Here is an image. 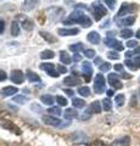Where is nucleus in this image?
Wrapping results in <instances>:
<instances>
[{
  "instance_id": "1",
  "label": "nucleus",
  "mask_w": 140,
  "mask_h": 146,
  "mask_svg": "<svg viewBox=\"0 0 140 146\" xmlns=\"http://www.w3.org/2000/svg\"><path fill=\"white\" fill-rule=\"evenodd\" d=\"M70 22L79 23V25H82V27H84V28H88V27L92 26V20H90V18L80 10H74L71 13L70 15Z\"/></svg>"
},
{
  "instance_id": "2",
  "label": "nucleus",
  "mask_w": 140,
  "mask_h": 146,
  "mask_svg": "<svg viewBox=\"0 0 140 146\" xmlns=\"http://www.w3.org/2000/svg\"><path fill=\"white\" fill-rule=\"evenodd\" d=\"M92 11H93V15H94V18L95 21H100L104 16H106L107 13V10L106 7L102 5L100 1H95L92 4Z\"/></svg>"
},
{
  "instance_id": "3",
  "label": "nucleus",
  "mask_w": 140,
  "mask_h": 146,
  "mask_svg": "<svg viewBox=\"0 0 140 146\" xmlns=\"http://www.w3.org/2000/svg\"><path fill=\"white\" fill-rule=\"evenodd\" d=\"M105 88H106V82H105V78L101 73H99L95 77V82H94V91L96 94H102L105 91Z\"/></svg>"
},
{
  "instance_id": "4",
  "label": "nucleus",
  "mask_w": 140,
  "mask_h": 146,
  "mask_svg": "<svg viewBox=\"0 0 140 146\" xmlns=\"http://www.w3.org/2000/svg\"><path fill=\"white\" fill-rule=\"evenodd\" d=\"M137 4H128V3H123L121 5V9H119V11L118 13H117V16L116 17H122V16H124V15H128V13H132L134 12L135 10H137Z\"/></svg>"
},
{
  "instance_id": "5",
  "label": "nucleus",
  "mask_w": 140,
  "mask_h": 146,
  "mask_svg": "<svg viewBox=\"0 0 140 146\" xmlns=\"http://www.w3.org/2000/svg\"><path fill=\"white\" fill-rule=\"evenodd\" d=\"M40 68H42L43 71L46 72L50 77H54V78H57V77L60 76V73L55 71V65H54V63H51V62L42 63V65H40Z\"/></svg>"
},
{
  "instance_id": "6",
  "label": "nucleus",
  "mask_w": 140,
  "mask_h": 146,
  "mask_svg": "<svg viewBox=\"0 0 140 146\" xmlns=\"http://www.w3.org/2000/svg\"><path fill=\"white\" fill-rule=\"evenodd\" d=\"M1 127L7 129L9 131H11V133L16 134V135H21L22 134V130L20 129L19 127H17L13 122H10V121H3L1 122Z\"/></svg>"
},
{
  "instance_id": "7",
  "label": "nucleus",
  "mask_w": 140,
  "mask_h": 146,
  "mask_svg": "<svg viewBox=\"0 0 140 146\" xmlns=\"http://www.w3.org/2000/svg\"><path fill=\"white\" fill-rule=\"evenodd\" d=\"M107 80H108V84H110L112 88L115 89H122L123 88V84H122L121 79L118 78V76L115 74V73H110L107 77Z\"/></svg>"
},
{
  "instance_id": "8",
  "label": "nucleus",
  "mask_w": 140,
  "mask_h": 146,
  "mask_svg": "<svg viewBox=\"0 0 140 146\" xmlns=\"http://www.w3.org/2000/svg\"><path fill=\"white\" fill-rule=\"evenodd\" d=\"M82 71H83V77L85 82H90V79H92V74H93V67H92V63L85 61L82 63Z\"/></svg>"
},
{
  "instance_id": "9",
  "label": "nucleus",
  "mask_w": 140,
  "mask_h": 146,
  "mask_svg": "<svg viewBox=\"0 0 140 146\" xmlns=\"http://www.w3.org/2000/svg\"><path fill=\"white\" fill-rule=\"evenodd\" d=\"M64 15V10L58 7H51L48 10V17L52 21H58L61 18V16Z\"/></svg>"
},
{
  "instance_id": "10",
  "label": "nucleus",
  "mask_w": 140,
  "mask_h": 146,
  "mask_svg": "<svg viewBox=\"0 0 140 146\" xmlns=\"http://www.w3.org/2000/svg\"><path fill=\"white\" fill-rule=\"evenodd\" d=\"M105 44L107 45V46L115 49L116 51H122V50L124 49L123 44H122L119 40H116L115 38H106L105 39Z\"/></svg>"
},
{
  "instance_id": "11",
  "label": "nucleus",
  "mask_w": 140,
  "mask_h": 146,
  "mask_svg": "<svg viewBox=\"0 0 140 146\" xmlns=\"http://www.w3.org/2000/svg\"><path fill=\"white\" fill-rule=\"evenodd\" d=\"M10 78L12 80V83L21 84V83H23V80H25V74H23V72L20 71V70H13L11 72Z\"/></svg>"
},
{
  "instance_id": "12",
  "label": "nucleus",
  "mask_w": 140,
  "mask_h": 146,
  "mask_svg": "<svg viewBox=\"0 0 140 146\" xmlns=\"http://www.w3.org/2000/svg\"><path fill=\"white\" fill-rule=\"evenodd\" d=\"M43 122L48 125H51V127H61V121L56 117H52V116H43Z\"/></svg>"
},
{
  "instance_id": "13",
  "label": "nucleus",
  "mask_w": 140,
  "mask_h": 146,
  "mask_svg": "<svg viewBox=\"0 0 140 146\" xmlns=\"http://www.w3.org/2000/svg\"><path fill=\"white\" fill-rule=\"evenodd\" d=\"M57 33L62 35V36H66V35H77L79 33V29L78 28H60L57 29Z\"/></svg>"
},
{
  "instance_id": "14",
  "label": "nucleus",
  "mask_w": 140,
  "mask_h": 146,
  "mask_svg": "<svg viewBox=\"0 0 140 146\" xmlns=\"http://www.w3.org/2000/svg\"><path fill=\"white\" fill-rule=\"evenodd\" d=\"M87 39H88V42H89V43L95 44V45L100 43V40H101V38H100V34H99L98 32H95V31L90 32V33L87 35Z\"/></svg>"
},
{
  "instance_id": "15",
  "label": "nucleus",
  "mask_w": 140,
  "mask_h": 146,
  "mask_svg": "<svg viewBox=\"0 0 140 146\" xmlns=\"http://www.w3.org/2000/svg\"><path fill=\"white\" fill-rule=\"evenodd\" d=\"M134 22H135V16H128V17H124V18H122V20H119L118 22H117V26H119V27H127V26H132L134 25Z\"/></svg>"
},
{
  "instance_id": "16",
  "label": "nucleus",
  "mask_w": 140,
  "mask_h": 146,
  "mask_svg": "<svg viewBox=\"0 0 140 146\" xmlns=\"http://www.w3.org/2000/svg\"><path fill=\"white\" fill-rule=\"evenodd\" d=\"M129 145H130L129 136H122L119 139H116L111 146H129Z\"/></svg>"
},
{
  "instance_id": "17",
  "label": "nucleus",
  "mask_w": 140,
  "mask_h": 146,
  "mask_svg": "<svg viewBox=\"0 0 140 146\" xmlns=\"http://www.w3.org/2000/svg\"><path fill=\"white\" fill-rule=\"evenodd\" d=\"M26 76H27V79H28L31 83H40V80H42L37 73H34L33 71H31V70H27Z\"/></svg>"
},
{
  "instance_id": "18",
  "label": "nucleus",
  "mask_w": 140,
  "mask_h": 146,
  "mask_svg": "<svg viewBox=\"0 0 140 146\" xmlns=\"http://www.w3.org/2000/svg\"><path fill=\"white\" fill-rule=\"evenodd\" d=\"M89 115L90 113H100L101 112V105H100V101H93L90 104V106L87 111Z\"/></svg>"
},
{
  "instance_id": "19",
  "label": "nucleus",
  "mask_w": 140,
  "mask_h": 146,
  "mask_svg": "<svg viewBox=\"0 0 140 146\" xmlns=\"http://www.w3.org/2000/svg\"><path fill=\"white\" fill-rule=\"evenodd\" d=\"M16 93H19V89L16 86H5V88L1 89V94L4 96H12Z\"/></svg>"
},
{
  "instance_id": "20",
  "label": "nucleus",
  "mask_w": 140,
  "mask_h": 146,
  "mask_svg": "<svg viewBox=\"0 0 140 146\" xmlns=\"http://www.w3.org/2000/svg\"><path fill=\"white\" fill-rule=\"evenodd\" d=\"M39 34L42 35V38H43V39H45L48 43H50V44H52V43H55V42H56V38H55V36H54L52 34H50V33H48V32L40 31V32H39Z\"/></svg>"
},
{
  "instance_id": "21",
  "label": "nucleus",
  "mask_w": 140,
  "mask_h": 146,
  "mask_svg": "<svg viewBox=\"0 0 140 146\" xmlns=\"http://www.w3.org/2000/svg\"><path fill=\"white\" fill-rule=\"evenodd\" d=\"M38 0H26V1L23 3V10L25 11H31L33 10V9L35 7V5H37Z\"/></svg>"
},
{
  "instance_id": "22",
  "label": "nucleus",
  "mask_w": 140,
  "mask_h": 146,
  "mask_svg": "<svg viewBox=\"0 0 140 146\" xmlns=\"http://www.w3.org/2000/svg\"><path fill=\"white\" fill-rule=\"evenodd\" d=\"M64 116H65V118H67V119H72V118L78 117V112H77L74 108H66Z\"/></svg>"
},
{
  "instance_id": "23",
  "label": "nucleus",
  "mask_w": 140,
  "mask_h": 146,
  "mask_svg": "<svg viewBox=\"0 0 140 146\" xmlns=\"http://www.w3.org/2000/svg\"><path fill=\"white\" fill-rule=\"evenodd\" d=\"M64 83L66 85H68V86H74L77 84H79V80L77 79L74 76H72V77H66L65 80H64Z\"/></svg>"
},
{
  "instance_id": "24",
  "label": "nucleus",
  "mask_w": 140,
  "mask_h": 146,
  "mask_svg": "<svg viewBox=\"0 0 140 146\" xmlns=\"http://www.w3.org/2000/svg\"><path fill=\"white\" fill-rule=\"evenodd\" d=\"M60 61L62 63H65V65H70L72 58L70 57V55L67 54L66 51H60Z\"/></svg>"
},
{
  "instance_id": "25",
  "label": "nucleus",
  "mask_w": 140,
  "mask_h": 146,
  "mask_svg": "<svg viewBox=\"0 0 140 146\" xmlns=\"http://www.w3.org/2000/svg\"><path fill=\"white\" fill-rule=\"evenodd\" d=\"M40 101H42L44 105H48V106H51L54 104V98L51 95H42L40 96Z\"/></svg>"
},
{
  "instance_id": "26",
  "label": "nucleus",
  "mask_w": 140,
  "mask_h": 146,
  "mask_svg": "<svg viewBox=\"0 0 140 146\" xmlns=\"http://www.w3.org/2000/svg\"><path fill=\"white\" fill-rule=\"evenodd\" d=\"M22 27L26 29V31H32L34 28V22L32 20H29V18H27V20H23V22H22Z\"/></svg>"
},
{
  "instance_id": "27",
  "label": "nucleus",
  "mask_w": 140,
  "mask_h": 146,
  "mask_svg": "<svg viewBox=\"0 0 140 146\" xmlns=\"http://www.w3.org/2000/svg\"><path fill=\"white\" fill-rule=\"evenodd\" d=\"M20 34V25L17 21H13L11 25V35L12 36H17Z\"/></svg>"
},
{
  "instance_id": "28",
  "label": "nucleus",
  "mask_w": 140,
  "mask_h": 146,
  "mask_svg": "<svg viewBox=\"0 0 140 146\" xmlns=\"http://www.w3.org/2000/svg\"><path fill=\"white\" fill-rule=\"evenodd\" d=\"M40 57H42L43 60H50V58L55 57V54H54V51H51V50H45V51L40 54Z\"/></svg>"
},
{
  "instance_id": "29",
  "label": "nucleus",
  "mask_w": 140,
  "mask_h": 146,
  "mask_svg": "<svg viewBox=\"0 0 140 146\" xmlns=\"http://www.w3.org/2000/svg\"><path fill=\"white\" fill-rule=\"evenodd\" d=\"M72 104H73L74 108H83L85 106V101L82 99H78V98H74L73 101H72Z\"/></svg>"
},
{
  "instance_id": "30",
  "label": "nucleus",
  "mask_w": 140,
  "mask_h": 146,
  "mask_svg": "<svg viewBox=\"0 0 140 146\" xmlns=\"http://www.w3.org/2000/svg\"><path fill=\"white\" fill-rule=\"evenodd\" d=\"M84 46L82 43H77V44H73V45H70V50L71 51H73L74 54H78V51H80V50H83Z\"/></svg>"
},
{
  "instance_id": "31",
  "label": "nucleus",
  "mask_w": 140,
  "mask_h": 146,
  "mask_svg": "<svg viewBox=\"0 0 140 146\" xmlns=\"http://www.w3.org/2000/svg\"><path fill=\"white\" fill-rule=\"evenodd\" d=\"M78 93L79 95H82V96H89L90 95V89H89V86H79L78 88Z\"/></svg>"
},
{
  "instance_id": "32",
  "label": "nucleus",
  "mask_w": 140,
  "mask_h": 146,
  "mask_svg": "<svg viewBox=\"0 0 140 146\" xmlns=\"http://www.w3.org/2000/svg\"><path fill=\"white\" fill-rule=\"evenodd\" d=\"M132 35H134L132 29H127V28H125V29L121 31V36H122V38H124V39H129Z\"/></svg>"
},
{
  "instance_id": "33",
  "label": "nucleus",
  "mask_w": 140,
  "mask_h": 146,
  "mask_svg": "<svg viewBox=\"0 0 140 146\" xmlns=\"http://www.w3.org/2000/svg\"><path fill=\"white\" fill-rule=\"evenodd\" d=\"M13 102L20 104V105H23V104L27 102V98L23 96V95H16V96H13Z\"/></svg>"
},
{
  "instance_id": "34",
  "label": "nucleus",
  "mask_w": 140,
  "mask_h": 146,
  "mask_svg": "<svg viewBox=\"0 0 140 146\" xmlns=\"http://www.w3.org/2000/svg\"><path fill=\"white\" fill-rule=\"evenodd\" d=\"M71 138H74V143H76V141H77V143H79V141H84V140L88 139L83 133H76V134L72 135Z\"/></svg>"
},
{
  "instance_id": "35",
  "label": "nucleus",
  "mask_w": 140,
  "mask_h": 146,
  "mask_svg": "<svg viewBox=\"0 0 140 146\" xmlns=\"http://www.w3.org/2000/svg\"><path fill=\"white\" fill-rule=\"evenodd\" d=\"M115 101H116V104H117V106H123V104H124V101H125V96L123 94H118L117 96L115 98Z\"/></svg>"
},
{
  "instance_id": "36",
  "label": "nucleus",
  "mask_w": 140,
  "mask_h": 146,
  "mask_svg": "<svg viewBox=\"0 0 140 146\" xmlns=\"http://www.w3.org/2000/svg\"><path fill=\"white\" fill-rule=\"evenodd\" d=\"M102 108L105 110V111H110L112 108V102L110 99H104L102 100Z\"/></svg>"
},
{
  "instance_id": "37",
  "label": "nucleus",
  "mask_w": 140,
  "mask_h": 146,
  "mask_svg": "<svg viewBox=\"0 0 140 146\" xmlns=\"http://www.w3.org/2000/svg\"><path fill=\"white\" fill-rule=\"evenodd\" d=\"M124 65L127 66L128 68H130L132 71H137L138 70V67L135 66V63L133 62V60H130V58H127V60L124 61Z\"/></svg>"
},
{
  "instance_id": "38",
  "label": "nucleus",
  "mask_w": 140,
  "mask_h": 146,
  "mask_svg": "<svg viewBox=\"0 0 140 146\" xmlns=\"http://www.w3.org/2000/svg\"><path fill=\"white\" fill-rule=\"evenodd\" d=\"M48 112L49 113H51V115H56V116H60L61 115V110H60V107H50V108H49L48 110Z\"/></svg>"
},
{
  "instance_id": "39",
  "label": "nucleus",
  "mask_w": 140,
  "mask_h": 146,
  "mask_svg": "<svg viewBox=\"0 0 140 146\" xmlns=\"http://www.w3.org/2000/svg\"><path fill=\"white\" fill-rule=\"evenodd\" d=\"M107 57L110 58V60H118L119 54H117V51H108L107 52Z\"/></svg>"
},
{
  "instance_id": "40",
  "label": "nucleus",
  "mask_w": 140,
  "mask_h": 146,
  "mask_svg": "<svg viewBox=\"0 0 140 146\" xmlns=\"http://www.w3.org/2000/svg\"><path fill=\"white\" fill-rule=\"evenodd\" d=\"M84 54H85V56H87L88 58H93V57H95V51H94L93 49H85V51H84Z\"/></svg>"
},
{
  "instance_id": "41",
  "label": "nucleus",
  "mask_w": 140,
  "mask_h": 146,
  "mask_svg": "<svg viewBox=\"0 0 140 146\" xmlns=\"http://www.w3.org/2000/svg\"><path fill=\"white\" fill-rule=\"evenodd\" d=\"M56 101L58 102V105H61V106H66L67 104V99L64 98V96H56Z\"/></svg>"
},
{
  "instance_id": "42",
  "label": "nucleus",
  "mask_w": 140,
  "mask_h": 146,
  "mask_svg": "<svg viewBox=\"0 0 140 146\" xmlns=\"http://www.w3.org/2000/svg\"><path fill=\"white\" fill-rule=\"evenodd\" d=\"M105 4L108 6L110 10H115V7H116V0H105Z\"/></svg>"
},
{
  "instance_id": "43",
  "label": "nucleus",
  "mask_w": 140,
  "mask_h": 146,
  "mask_svg": "<svg viewBox=\"0 0 140 146\" xmlns=\"http://www.w3.org/2000/svg\"><path fill=\"white\" fill-rule=\"evenodd\" d=\"M100 71L101 72H107V71H110V68H111V65L110 63H107V62H105V63H102V65H100Z\"/></svg>"
},
{
  "instance_id": "44",
  "label": "nucleus",
  "mask_w": 140,
  "mask_h": 146,
  "mask_svg": "<svg viewBox=\"0 0 140 146\" xmlns=\"http://www.w3.org/2000/svg\"><path fill=\"white\" fill-rule=\"evenodd\" d=\"M127 46L128 48H138L137 40H128V42H127Z\"/></svg>"
},
{
  "instance_id": "45",
  "label": "nucleus",
  "mask_w": 140,
  "mask_h": 146,
  "mask_svg": "<svg viewBox=\"0 0 140 146\" xmlns=\"http://www.w3.org/2000/svg\"><path fill=\"white\" fill-rule=\"evenodd\" d=\"M56 68H57V72H58V73H67V68H66L65 66L57 65V66H56Z\"/></svg>"
},
{
  "instance_id": "46",
  "label": "nucleus",
  "mask_w": 140,
  "mask_h": 146,
  "mask_svg": "<svg viewBox=\"0 0 140 146\" xmlns=\"http://www.w3.org/2000/svg\"><path fill=\"white\" fill-rule=\"evenodd\" d=\"M89 146H106V145L104 144L101 140H95V141H94V143L89 144Z\"/></svg>"
},
{
  "instance_id": "47",
  "label": "nucleus",
  "mask_w": 140,
  "mask_h": 146,
  "mask_svg": "<svg viewBox=\"0 0 140 146\" xmlns=\"http://www.w3.org/2000/svg\"><path fill=\"white\" fill-rule=\"evenodd\" d=\"M121 77L123 79H130L132 78V74H129V73H127V72H121Z\"/></svg>"
},
{
  "instance_id": "48",
  "label": "nucleus",
  "mask_w": 140,
  "mask_h": 146,
  "mask_svg": "<svg viewBox=\"0 0 140 146\" xmlns=\"http://www.w3.org/2000/svg\"><path fill=\"white\" fill-rule=\"evenodd\" d=\"M133 62L135 63V66L138 67V70L140 68V57L139 56H137V57H133Z\"/></svg>"
},
{
  "instance_id": "49",
  "label": "nucleus",
  "mask_w": 140,
  "mask_h": 146,
  "mask_svg": "<svg viewBox=\"0 0 140 146\" xmlns=\"http://www.w3.org/2000/svg\"><path fill=\"white\" fill-rule=\"evenodd\" d=\"M6 78H7L6 73L4 72V71H1V70H0V82H4V80L6 79Z\"/></svg>"
},
{
  "instance_id": "50",
  "label": "nucleus",
  "mask_w": 140,
  "mask_h": 146,
  "mask_svg": "<svg viewBox=\"0 0 140 146\" xmlns=\"http://www.w3.org/2000/svg\"><path fill=\"white\" fill-rule=\"evenodd\" d=\"M115 71L123 72V65H121V63H117V65H115Z\"/></svg>"
},
{
  "instance_id": "51",
  "label": "nucleus",
  "mask_w": 140,
  "mask_h": 146,
  "mask_svg": "<svg viewBox=\"0 0 140 146\" xmlns=\"http://www.w3.org/2000/svg\"><path fill=\"white\" fill-rule=\"evenodd\" d=\"M72 60H73L74 62H79L80 60H82V56H80L79 54H74V55H73V58H72Z\"/></svg>"
},
{
  "instance_id": "52",
  "label": "nucleus",
  "mask_w": 140,
  "mask_h": 146,
  "mask_svg": "<svg viewBox=\"0 0 140 146\" xmlns=\"http://www.w3.org/2000/svg\"><path fill=\"white\" fill-rule=\"evenodd\" d=\"M4 29H5V22L3 20H0V34L4 33Z\"/></svg>"
},
{
  "instance_id": "53",
  "label": "nucleus",
  "mask_w": 140,
  "mask_h": 146,
  "mask_svg": "<svg viewBox=\"0 0 140 146\" xmlns=\"http://www.w3.org/2000/svg\"><path fill=\"white\" fill-rule=\"evenodd\" d=\"M133 54H134V57H137V56H139V57H140V46L135 48V50L133 51Z\"/></svg>"
},
{
  "instance_id": "54",
  "label": "nucleus",
  "mask_w": 140,
  "mask_h": 146,
  "mask_svg": "<svg viewBox=\"0 0 140 146\" xmlns=\"http://www.w3.org/2000/svg\"><path fill=\"white\" fill-rule=\"evenodd\" d=\"M125 57H127V58L134 57V54H133V51H127V52H125Z\"/></svg>"
},
{
  "instance_id": "55",
  "label": "nucleus",
  "mask_w": 140,
  "mask_h": 146,
  "mask_svg": "<svg viewBox=\"0 0 140 146\" xmlns=\"http://www.w3.org/2000/svg\"><path fill=\"white\" fill-rule=\"evenodd\" d=\"M65 93H67L68 96H73V91L70 90V89H65Z\"/></svg>"
},
{
  "instance_id": "56",
  "label": "nucleus",
  "mask_w": 140,
  "mask_h": 146,
  "mask_svg": "<svg viewBox=\"0 0 140 146\" xmlns=\"http://www.w3.org/2000/svg\"><path fill=\"white\" fill-rule=\"evenodd\" d=\"M101 62H102V60L100 57H95V65H100Z\"/></svg>"
},
{
  "instance_id": "57",
  "label": "nucleus",
  "mask_w": 140,
  "mask_h": 146,
  "mask_svg": "<svg viewBox=\"0 0 140 146\" xmlns=\"http://www.w3.org/2000/svg\"><path fill=\"white\" fill-rule=\"evenodd\" d=\"M107 38H115V33H113V32H108V33H107Z\"/></svg>"
},
{
  "instance_id": "58",
  "label": "nucleus",
  "mask_w": 140,
  "mask_h": 146,
  "mask_svg": "<svg viewBox=\"0 0 140 146\" xmlns=\"http://www.w3.org/2000/svg\"><path fill=\"white\" fill-rule=\"evenodd\" d=\"M115 93H113V90H112V89H110V90H107V95H108V96H112V95H113Z\"/></svg>"
},
{
  "instance_id": "59",
  "label": "nucleus",
  "mask_w": 140,
  "mask_h": 146,
  "mask_svg": "<svg viewBox=\"0 0 140 146\" xmlns=\"http://www.w3.org/2000/svg\"><path fill=\"white\" fill-rule=\"evenodd\" d=\"M135 35H137V38H138V39H140V29H138V31H137V33H135Z\"/></svg>"
},
{
  "instance_id": "60",
  "label": "nucleus",
  "mask_w": 140,
  "mask_h": 146,
  "mask_svg": "<svg viewBox=\"0 0 140 146\" xmlns=\"http://www.w3.org/2000/svg\"><path fill=\"white\" fill-rule=\"evenodd\" d=\"M139 98H140V90H139Z\"/></svg>"
},
{
  "instance_id": "61",
  "label": "nucleus",
  "mask_w": 140,
  "mask_h": 146,
  "mask_svg": "<svg viewBox=\"0 0 140 146\" xmlns=\"http://www.w3.org/2000/svg\"><path fill=\"white\" fill-rule=\"evenodd\" d=\"M139 83H140V77H139Z\"/></svg>"
}]
</instances>
